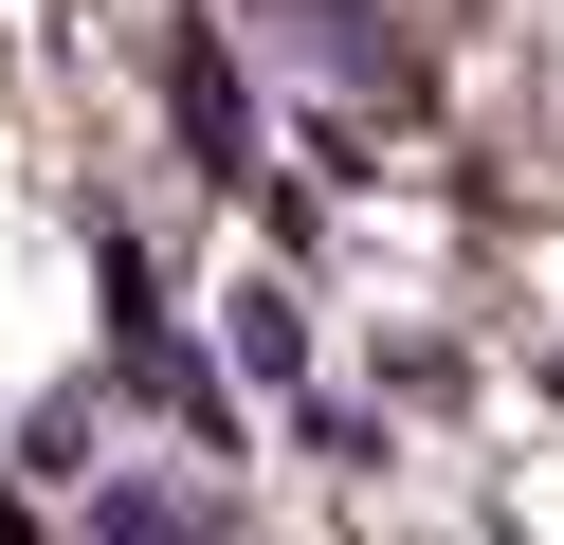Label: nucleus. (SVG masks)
Returning a JSON list of instances; mask_svg holds the SVG:
<instances>
[{
	"label": "nucleus",
	"instance_id": "1",
	"mask_svg": "<svg viewBox=\"0 0 564 545\" xmlns=\"http://www.w3.org/2000/svg\"><path fill=\"white\" fill-rule=\"evenodd\" d=\"M164 109H183L200 182H256V91H237V55H219L200 19H164Z\"/></svg>",
	"mask_w": 564,
	"mask_h": 545
},
{
	"label": "nucleus",
	"instance_id": "2",
	"mask_svg": "<svg viewBox=\"0 0 564 545\" xmlns=\"http://www.w3.org/2000/svg\"><path fill=\"white\" fill-rule=\"evenodd\" d=\"M219 309H237V382H273V400H310V309H292V291H273V273H237Z\"/></svg>",
	"mask_w": 564,
	"mask_h": 545
},
{
	"label": "nucleus",
	"instance_id": "3",
	"mask_svg": "<svg viewBox=\"0 0 564 545\" xmlns=\"http://www.w3.org/2000/svg\"><path fill=\"white\" fill-rule=\"evenodd\" d=\"M292 36H310V55H328V73H365V91H382V73H401V55H382V19H365V0H292Z\"/></svg>",
	"mask_w": 564,
	"mask_h": 545
},
{
	"label": "nucleus",
	"instance_id": "4",
	"mask_svg": "<svg viewBox=\"0 0 564 545\" xmlns=\"http://www.w3.org/2000/svg\"><path fill=\"white\" fill-rule=\"evenodd\" d=\"M292 436H310L328 472H365V455H382V400H292Z\"/></svg>",
	"mask_w": 564,
	"mask_h": 545
},
{
	"label": "nucleus",
	"instance_id": "5",
	"mask_svg": "<svg viewBox=\"0 0 564 545\" xmlns=\"http://www.w3.org/2000/svg\"><path fill=\"white\" fill-rule=\"evenodd\" d=\"M91 545H200V527H183L164 491H91Z\"/></svg>",
	"mask_w": 564,
	"mask_h": 545
}]
</instances>
